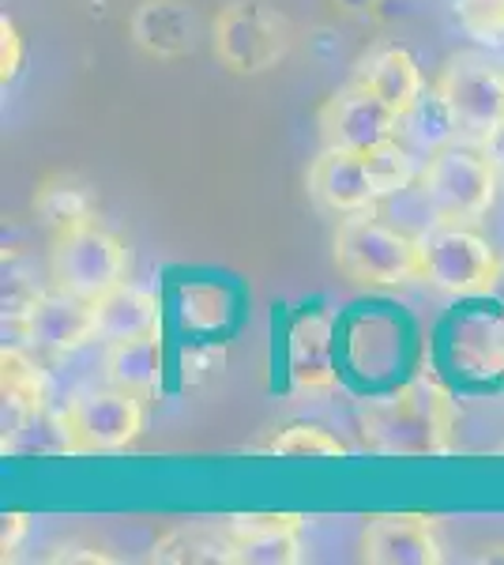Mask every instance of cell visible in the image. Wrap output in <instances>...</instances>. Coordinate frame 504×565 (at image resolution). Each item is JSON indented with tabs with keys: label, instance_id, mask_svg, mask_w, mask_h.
I'll use <instances>...</instances> for the list:
<instances>
[{
	"label": "cell",
	"instance_id": "83f0119b",
	"mask_svg": "<svg viewBox=\"0 0 504 565\" xmlns=\"http://www.w3.org/2000/svg\"><path fill=\"white\" fill-rule=\"evenodd\" d=\"M45 562H87V565H98V562H114V554L98 543H87V540H68V543H53L45 551Z\"/></svg>",
	"mask_w": 504,
	"mask_h": 565
},
{
	"label": "cell",
	"instance_id": "5bb4252c",
	"mask_svg": "<svg viewBox=\"0 0 504 565\" xmlns=\"http://www.w3.org/2000/svg\"><path fill=\"white\" fill-rule=\"evenodd\" d=\"M128 39L154 61H178L196 50V12L189 0H140L128 20Z\"/></svg>",
	"mask_w": 504,
	"mask_h": 565
},
{
	"label": "cell",
	"instance_id": "9c48e42d",
	"mask_svg": "<svg viewBox=\"0 0 504 565\" xmlns=\"http://www.w3.org/2000/svg\"><path fill=\"white\" fill-rule=\"evenodd\" d=\"M399 121L403 117L396 109L388 103H380V98L362 84L335 90L317 114L324 148H351V151H365V148H373V143L399 136Z\"/></svg>",
	"mask_w": 504,
	"mask_h": 565
},
{
	"label": "cell",
	"instance_id": "277c9868",
	"mask_svg": "<svg viewBox=\"0 0 504 565\" xmlns=\"http://www.w3.org/2000/svg\"><path fill=\"white\" fill-rule=\"evenodd\" d=\"M421 196L437 223H479L497 200V167L482 148H460L448 143L437 154H429L421 167Z\"/></svg>",
	"mask_w": 504,
	"mask_h": 565
},
{
	"label": "cell",
	"instance_id": "484cf974",
	"mask_svg": "<svg viewBox=\"0 0 504 565\" xmlns=\"http://www.w3.org/2000/svg\"><path fill=\"white\" fill-rule=\"evenodd\" d=\"M452 15L467 39L479 45H504V0H452Z\"/></svg>",
	"mask_w": 504,
	"mask_h": 565
},
{
	"label": "cell",
	"instance_id": "e0dca14e",
	"mask_svg": "<svg viewBox=\"0 0 504 565\" xmlns=\"http://www.w3.org/2000/svg\"><path fill=\"white\" fill-rule=\"evenodd\" d=\"M290 381L305 392L335 388V359H332V321L320 313L298 317L287 343Z\"/></svg>",
	"mask_w": 504,
	"mask_h": 565
},
{
	"label": "cell",
	"instance_id": "4fadbf2b",
	"mask_svg": "<svg viewBox=\"0 0 504 565\" xmlns=\"http://www.w3.org/2000/svg\"><path fill=\"white\" fill-rule=\"evenodd\" d=\"M234 565H294L301 562L298 513H237L226 521Z\"/></svg>",
	"mask_w": 504,
	"mask_h": 565
},
{
	"label": "cell",
	"instance_id": "603a6c76",
	"mask_svg": "<svg viewBox=\"0 0 504 565\" xmlns=\"http://www.w3.org/2000/svg\"><path fill=\"white\" fill-rule=\"evenodd\" d=\"M230 313L234 302L226 295V287H218V282H185V287H178V321L185 332H223L230 324Z\"/></svg>",
	"mask_w": 504,
	"mask_h": 565
},
{
	"label": "cell",
	"instance_id": "7c38bea8",
	"mask_svg": "<svg viewBox=\"0 0 504 565\" xmlns=\"http://www.w3.org/2000/svg\"><path fill=\"white\" fill-rule=\"evenodd\" d=\"M309 193L320 207L335 215L369 212V207L380 204L362 151L351 148H324L317 154L313 167H309Z\"/></svg>",
	"mask_w": 504,
	"mask_h": 565
},
{
	"label": "cell",
	"instance_id": "d6986e66",
	"mask_svg": "<svg viewBox=\"0 0 504 565\" xmlns=\"http://www.w3.org/2000/svg\"><path fill=\"white\" fill-rule=\"evenodd\" d=\"M357 84L369 87L380 103H388L403 117L410 106L426 95V79H421V65L415 61V53L403 50V45H384L362 65Z\"/></svg>",
	"mask_w": 504,
	"mask_h": 565
},
{
	"label": "cell",
	"instance_id": "1f68e13d",
	"mask_svg": "<svg viewBox=\"0 0 504 565\" xmlns=\"http://www.w3.org/2000/svg\"><path fill=\"white\" fill-rule=\"evenodd\" d=\"M501 452H504V449H501Z\"/></svg>",
	"mask_w": 504,
	"mask_h": 565
},
{
	"label": "cell",
	"instance_id": "8fae6325",
	"mask_svg": "<svg viewBox=\"0 0 504 565\" xmlns=\"http://www.w3.org/2000/svg\"><path fill=\"white\" fill-rule=\"evenodd\" d=\"M362 562L369 565H441L444 546L437 540L433 516L380 513L362 532Z\"/></svg>",
	"mask_w": 504,
	"mask_h": 565
},
{
	"label": "cell",
	"instance_id": "d4e9b609",
	"mask_svg": "<svg viewBox=\"0 0 504 565\" xmlns=\"http://www.w3.org/2000/svg\"><path fill=\"white\" fill-rule=\"evenodd\" d=\"M268 452L275 457H309V460H339L346 457V445L339 441L332 430L317 423H294V426H282L275 434V441L268 445Z\"/></svg>",
	"mask_w": 504,
	"mask_h": 565
},
{
	"label": "cell",
	"instance_id": "f546056e",
	"mask_svg": "<svg viewBox=\"0 0 504 565\" xmlns=\"http://www.w3.org/2000/svg\"><path fill=\"white\" fill-rule=\"evenodd\" d=\"M482 151L493 159V167L504 170V121H501L493 132H485V136H482Z\"/></svg>",
	"mask_w": 504,
	"mask_h": 565
},
{
	"label": "cell",
	"instance_id": "4dcf8cb0",
	"mask_svg": "<svg viewBox=\"0 0 504 565\" xmlns=\"http://www.w3.org/2000/svg\"><path fill=\"white\" fill-rule=\"evenodd\" d=\"M343 12H351V15H369V12H377L380 8V0H335Z\"/></svg>",
	"mask_w": 504,
	"mask_h": 565
},
{
	"label": "cell",
	"instance_id": "9a60e30c",
	"mask_svg": "<svg viewBox=\"0 0 504 565\" xmlns=\"http://www.w3.org/2000/svg\"><path fill=\"white\" fill-rule=\"evenodd\" d=\"M95 324L98 340L117 343V340H136V335H154L162 332V302L159 295L140 282H117L103 298H95Z\"/></svg>",
	"mask_w": 504,
	"mask_h": 565
},
{
	"label": "cell",
	"instance_id": "3957f363",
	"mask_svg": "<svg viewBox=\"0 0 504 565\" xmlns=\"http://www.w3.org/2000/svg\"><path fill=\"white\" fill-rule=\"evenodd\" d=\"M211 50L234 76H264L290 53V23L271 0H226L211 23Z\"/></svg>",
	"mask_w": 504,
	"mask_h": 565
},
{
	"label": "cell",
	"instance_id": "8992f818",
	"mask_svg": "<svg viewBox=\"0 0 504 565\" xmlns=\"http://www.w3.org/2000/svg\"><path fill=\"white\" fill-rule=\"evenodd\" d=\"M72 457L125 452L143 434V399L121 388H84L61 407Z\"/></svg>",
	"mask_w": 504,
	"mask_h": 565
},
{
	"label": "cell",
	"instance_id": "52a82bcc",
	"mask_svg": "<svg viewBox=\"0 0 504 565\" xmlns=\"http://www.w3.org/2000/svg\"><path fill=\"white\" fill-rule=\"evenodd\" d=\"M501 276L493 245L460 223H441L421 234V282L441 295H482Z\"/></svg>",
	"mask_w": 504,
	"mask_h": 565
},
{
	"label": "cell",
	"instance_id": "5b68a950",
	"mask_svg": "<svg viewBox=\"0 0 504 565\" xmlns=\"http://www.w3.org/2000/svg\"><path fill=\"white\" fill-rule=\"evenodd\" d=\"M128 249L121 238H114L98 223L76 226V231L53 234L50 249V279L53 287L72 298L95 302L109 287L125 282Z\"/></svg>",
	"mask_w": 504,
	"mask_h": 565
},
{
	"label": "cell",
	"instance_id": "4316f807",
	"mask_svg": "<svg viewBox=\"0 0 504 565\" xmlns=\"http://www.w3.org/2000/svg\"><path fill=\"white\" fill-rule=\"evenodd\" d=\"M23 68V34L12 20H0V84H12Z\"/></svg>",
	"mask_w": 504,
	"mask_h": 565
},
{
	"label": "cell",
	"instance_id": "44dd1931",
	"mask_svg": "<svg viewBox=\"0 0 504 565\" xmlns=\"http://www.w3.org/2000/svg\"><path fill=\"white\" fill-rule=\"evenodd\" d=\"M151 562H173V565H200V562H223L234 565V543L230 532L207 524H178L162 532L151 546Z\"/></svg>",
	"mask_w": 504,
	"mask_h": 565
},
{
	"label": "cell",
	"instance_id": "7a4b0ae2",
	"mask_svg": "<svg viewBox=\"0 0 504 565\" xmlns=\"http://www.w3.org/2000/svg\"><path fill=\"white\" fill-rule=\"evenodd\" d=\"M332 257L346 279L365 287H399L421 279V238L388 226L373 207L339 218Z\"/></svg>",
	"mask_w": 504,
	"mask_h": 565
},
{
	"label": "cell",
	"instance_id": "ac0fdd59",
	"mask_svg": "<svg viewBox=\"0 0 504 565\" xmlns=\"http://www.w3.org/2000/svg\"><path fill=\"white\" fill-rule=\"evenodd\" d=\"M0 392H4V441L12 437L31 415L50 412V381L42 366H34L31 354L8 348L0 354Z\"/></svg>",
	"mask_w": 504,
	"mask_h": 565
},
{
	"label": "cell",
	"instance_id": "7402d4cb",
	"mask_svg": "<svg viewBox=\"0 0 504 565\" xmlns=\"http://www.w3.org/2000/svg\"><path fill=\"white\" fill-rule=\"evenodd\" d=\"M455 136H460V121H455V114L448 109L437 87L421 95L399 121V140L421 154H437L448 143H455Z\"/></svg>",
	"mask_w": 504,
	"mask_h": 565
},
{
	"label": "cell",
	"instance_id": "ffe728a7",
	"mask_svg": "<svg viewBox=\"0 0 504 565\" xmlns=\"http://www.w3.org/2000/svg\"><path fill=\"white\" fill-rule=\"evenodd\" d=\"M34 212L53 234L76 231L98 218V196L84 178L76 174H53L45 178L34 193Z\"/></svg>",
	"mask_w": 504,
	"mask_h": 565
},
{
	"label": "cell",
	"instance_id": "30bf717a",
	"mask_svg": "<svg viewBox=\"0 0 504 565\" xmlns=\"http://www.w3.org/2000/svg\"><path fill=\"white\" fill-rule=\"evenodd\" d=\"M12 321L31 348L50 354H72L98 340L95 306L84 302V298L64 295L57 287L45 290V295L39 290L23 313H12Z\"/></svg>",
	"mask_w": 504,
	"mask_h": 565
},
{
	"label": "cell",
	"instance_id": "ba28073f",
	"mask_svg": "<svg viewBox=\"0 0 504 565\" xmlns=\"http://www.w3.org/2000/svg\"><path fill=\"white\" fill-rule=\"evenodd\" d=\"M437 90L455 114L463 132L485 136L504 121V68L482 57H452L437 79Z\"/></svg>",
	"mask_w": 504,
	"mask_h": 565
},
{
	"label": "cell",
	"instance_id": "f1b7e54d",
	"mask_svg": "<svg viewBox=\"0 0 504 565\" xmlns=\"http://www.w3.org/2000/svg\"><path fill=\"white\" fill-rule=\"evenodd\" d=\"M31 532V516L26 513H4V535H0V551H4V562H12L23 546V535Z\"/></svg>",
	"mask_w": 504,
	"mask_h": 565
},
{
	"label": "cell",
	"instance_id": "cb8c5ba5",
	"mask_svg": "<svg viewBox=\"0 0 504 565\" xmlns=\"http://www.w3.org/2000/svg\"><path fill=\"white\" fill-rule=\"evenodd\" d=\"M362 159H365V170H369L373 189H377L380 200L399 196L403 189H410L421 178V170H418V162H415L418 154L410 151L407 143L399 140V136L373 143V148H365Z\"/></svg>",
	"mask_w": 504,
	"mask_h": 565
},
{
	"label": "cell",
	"instance_id": "6da1fadb",
	"mask_svg": "<svg viewBox=\"0 0 504 565\" xmlns=\"http://www.w3.org/2000/svg\"><path fill=\"white\" fill-rule=\"evenodd\" d=\"M362 441L377 457H441L452 449L455 404L437 377H415L357 412Z\"/></svg>",
	"mask_w": 504,
	"mask_h": 565
},
{
	"label": "cell",
	"instance_id": "2e32d148",
	"mask_svg": "<svg viewBox=\"0 0 504 565\" xmlns=\"http://www.w3.org/2000/svg\"><path fill=\"white\" fill-rule=\"evenodd\" d=\"M106 381L121 392H132L140 399H151L162 388V373H167V348H162V332L136 335V340L106 343Z\"/></svg>",
	"mask_w": 504,
	"mask_h": 565
}]
</instances>
